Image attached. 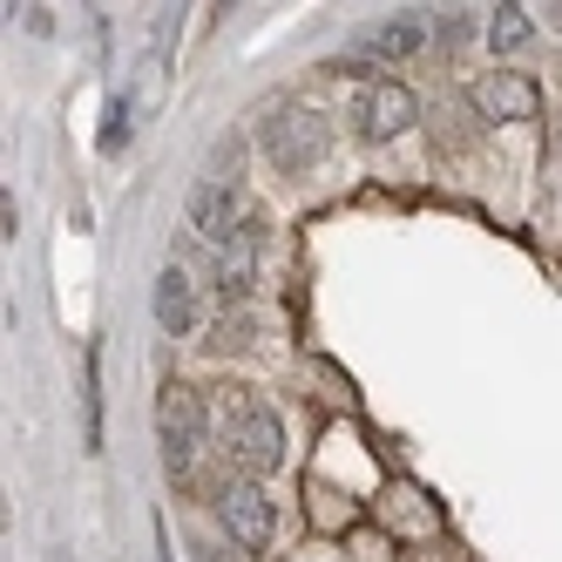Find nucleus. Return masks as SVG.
Returning a JSON list of instances; mask_svg holds the SVG:
<instances>
[{"instance_id": "3", "label": "nucleus", "mask_w": 562, "mask_h": 562, "mask_svg": "<svg viewBox=\"0 0 562 562\" xmlns=\"http://www.w3.org/2000/svg\"><path fill=\"white\" fill-rule=\"evenodd\" d=\"M231 461H237V474L245 481H265L278 461H285V420H278L271 407H237V420H231Z\"/></svg>"}, {"instance_id": "10", "label": "nucleus", "mask_w": 562, "mask_h": 562, "mask_svg": "<svg viewBox=\"0 0 562 562\" xmlns=\"http://www.w3.org/2000/svg\"><path fill=\"white\" fill-rule=\"evenodd\" d=\"M82 440L102 448V352H82Z\"/></svg>"}, {"instance_id": "5", "label": "nucleus", "mask_w": 562, "mask_h": 562, "mask_svg": "<svg viewBox=\"0 0 562 562\" xmlns=\"http://www.w3.org/2000/svg\"><path fill=\"white\" fill-rule=\"evenodd\" d=\"M474 109L488 115V123H536L542 95H536L529 75H515V68H488V75L474 82Z\"/></svg>"}, {"instance_id": "6", "label": "nucleus", "mask_w": 562, "mask_h": 562, "mask_svg": "<svg viewBox=\"0 0 562 562\" xmlns=\"http://www.w3.org/2000/svg\"><path fill=\"white\" fill-rule=\"evenodd\" d=\"M414 115H420L414 89H400V82H367V95H359V136H367V143L407 136Z\"/></svg>"}, {"instance_id": "11", "label": "nucleus", "mask_w": 562, "mask_h": 562, "mask_svg": "<svg viewBox=\"0 0 562 562\" xmlns=\"http://www.w3.org/2000/svg\"><path fill=\"white\" fill-rule=\"evenodd\" d=\"M521 42H529V8H495V14H488V48L508 55V48H521Z\"/></svg>"}, {"instance_id": "8", "label": "nucleus", "mask_w": 562, "mask_h": 562, "mask_svg": "<svg viewBox=\"0 0 562 562\" xmlns=\"http://www.w3.org/2000/svg\"><path fill=\"white\" fill-rule=\"evenodd\" d=\"M427 42V27L407 21V14H393V21H373V27H359V61H407L414 48Z\"/></svg>"}, {"instance_id": "7", "label": "nucleus", "mask_w": 562, "mask_h": 562, "mask_svg": "<svg viewBox=\"0 0 562 562\" xmlns=\"http://www.w3.org/2000/svg\"><path fill=\"white\" fill-rule=\"evenodd\" d=\"M217 515H224V529L245 549H271V502L258 495V481H224Z\"/></svg>"}, {"instance_id": "1", "label": "nucleus", "mask_w": 562, "mask_h": 562, "mask_svg": "<svg viewBox=\"0 0 562 562\" xmlns=\"http://www.w3.org/2000/svg\"><path fill=\"white\" fill-rule=\"evenodd\" d=\"M156 440H164V468L183 481L196 468V454H204V393L196 386H164V400H156Z\"/></svg>"}, {"instance_id": "4", "label": "nucleus", "mask_w": 562, "mask_h": 562, "mask_svg": "<svg viewBox=\"0 0 562 562\" xmlns=\"http://www.w3.org/2000/svg\"><path fill=\"white\" fill-rule=\"evenodd\" d=\"M183 211H190V231L204 237V245H237V231H245L231 183H217V177H196L190 196H183Z\"/></svg>"}, {"instance_id": "9", "label": "nucleus", "mask_w": 562, "mask_h": 562, "mask_svg": "<svg viewBox=\"0 0 562 562\" xmlns=\"http://www.w3.org/2000/svg\"><path fill=\"white\" fill-rule=\"evenodd\" d=\"M190 318H196L190 271L183 265H164V278H156V326H164V333H190Z\"/></svg>"}, {"instance_id": "12", "label": "nucleus", "mask_w": 562, "mask_h": 562, "mask_svg": "<svg viewBox=\"0 0 562 562\" xmlns=\"http://www.w3.org/2000/svg\"><path fill=\"white\" fill-rule=\"evenodd\" d=\"M434 34H440V42H461L468 21H461V14H434Z\"/></svg>"}, {"instance_id": "2", "label": "nucleus", "mask_w": 562, "mask_h": 562, "mask_svg": "<svg viewBox=\"0 0 562 562\" xmlns=\"http://www.w3.org/2000/svg\"><path fill=\"white\" fill-rule=\"evenodd\" d=\"M265 156L285 177H299V170H312L318 156H326V123H318L312 109H299V102H285V109H271V123H265Z\"/></svg>"}]
</instances>
